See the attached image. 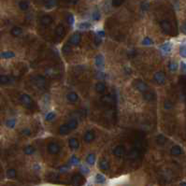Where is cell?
Segmentation results:
<instances>
[{
	"label": "cell",
	"mask_w": 186,
	"mask_h": 186,
	"mask_svg": "<svg viewBox=\"0 0 186 186\" xmlns=\"http://www.w3.org/2000/svg\"><path fill=\"white\" fill-rule=\"evenodd\" d=\"M95 90L97 91L98 93H100V94H103V93H104L105 90H106V84L103 81L97 82L96 85H95Z\"/></svg>",
	"instance_id": "obj_19"
},
{
	"label": "cell",
	"mask_w": 186,
	"mask_h": 186,
	"mask_svg": "<svg viewBox=\"0 0 186 186\" xmlns=\"http://www.w3.org/2000/svg\"><path fill=\"white\" fill-rule=\"evenodd\" d=\"M71 51H72V49H71V46H70V44H66L65 46L63 47V52L64 53H68V52H70Z\"/></svg>",
	"instance_id": "obj_41"
},
{
	"label": "cell",
	"mask_w": 186,
	"mask_h": 186,
	"mask_svg": "<svg viewBox=\"0 0 186 186\" xmlns=\"http://www.w3.org/2000/svg\"><path fill=\"white\" fill-rule=\"evenodd\" d=\"M55 35L61 39L65 37V36H66V29H65V27H64V26H62V24H59V26H56Z\"/></svg>",
	"instance_id": "obj_9"
},
{
	"label": "cell",
	"mask_w": 186,
	"mask_h": 186,
	"mask_svg": "<svg viewBox=\"0 0 186 186\" xmlns=\"http://www.w3.org/2000/svg\"><path fill=\"white\" fill-rule=\"evenodd\" d=\"M53 22V19L52 16L50 15H44L40 18V24H42L43 26H51Z\"/></svg>",
	"instance_id": "obj_8"
},
{
	"label": "cell",
	"mask_w": 186,
	"mask_h": 186,
	"mask_svg": "<svg viewBox=\"0 0 186 186\" xmlns=\"http://www.w3.org/2000/svg\"><path fill=\"white\" fill-rule=\"evenodd\" d=\"M67 169H68V167H67V166H63V167H61L59 169L60 172H65V171H66Z\"/></svg>",
	"instance_id": "obj_51"
},
{
	"label": "cell",
	"mask_w": 186,
	"mask_h": 186,
	"mask_svg": "<svg viewBox=\"0 0 186 186\" xmlns=\"http://www.w3.org/2000/svg\"><path fill=\"white\" fill-rule=\"evenodd\" d=\"M68 144H69V147L72 149V150H77L79 148V141H78V139L77 138H70L69 139V142H68Z\"/></svg>",
	"instance_id": "obj_21"
},
{
	"label": "cell",
	"mask_w": 186,
	"mask_h": 186,
	"mask_svg": "<svg viewBox=\"0 0 186 186\" xmlns=\"http://www.w3.org/2000/svg\"><path fill=\"white\" fill-rule=\"evenodd\" d=\"M137 154H138L137 151H135V150H132V151L130 152V153H129V156L131 157V158H136Z\"/></svg>",
	"instance_id": "obj_49"
},
{
	"label": "cell",
	"mask_w": 186,
	"mask_h": 186,
	"mask_svg": "<svg viewBox=\"0 0 186 186\" xmlns=\"http://www.w3.org/2000/svg\"><path fill=\"white\" fill-rule=\"evenodd\" d=\"M10 81V79L8 75H1L0 76V84H7Z\"/></svg>",
	"instance_id": "obj_30"
},
{
	"label": "cell",
	"mask_w": 186,
	"mask_h": 186,
	"mask_svg": "<svg viewBox=\"0 0 186 186\" xmlns=\"http://www.w3.org/2000/svg\"><path fill=\"white\" fill-rule=\"evenodd\" d=\"M181 30H182V32H183L184 34H186V23L183 24L181 26Z\"/></svg>",
	"instance_id": "obj_53"
},
{
	"label": "cell",
	"mask_w": 186,
	"mask_h": 186,
	"mask_svg": "<svg viewBox=\"0 0 186 186\" xmlns=\"http://www.w3.org/2000/svg\"><path fill=\"white\" fill-rule=\"evenodd\" d=\"M69 163H70L71 165H74V166H76V165H79V164H80V160H79L78 157H76V156H72V157H71V158H70Z\"/></svg>",
	"instance_id": "obj_38"
},
{
	"label": "cell",
	"mask_w": 186,
	"mask_h": 186,
	"mask_svg": "<svg viewBox=\"0 0 186 186\" xmlns=\"http://www.w3.org/2000/svg\"><path fill=\"white\" fill-rule=\"evenodd\" d=\"M157 142H158L159 144H164V143L166 142V138L162 135L158 136V138H157Z\"/></svg>",
	"instance_id": "obj_46"
},
{
	"label": "cell",
	"mask_w": 186,
	"mask_h": 186,
	"mask_svg": "<svg viewBox=\"0 0 186 186\" xmlns=\"http://www.w3.org/2000/svg\"><path fill=\"white\" fill-rule=\"evenodd\" d=\"M54 117H55V112L54 111H51V112L47 113L45 119H46V121H52V120L54 119Z\"/></svg>",
	"instance_id": "obj_36"
},
{
	"label": "cell",
	"mask_w": 186,
	"mask_h": 186,
	"mask_svg": "<svg viewBox=\"0 0 186 186\" xmlns=\"http://www.w3.org/2000/svg\"><path fill=\"white\" fill-rule=\"evenodd\" d=\"M15 124H16V120H14V119L8 120V121H7V123H6V126H8L9 128H14Z\"/></svg>",
	"instance_id": "obj_35"
},
{
	"label": "cell",
	"mask_w": 186,
	"mask_h": 186,
	"mask_svg": "<svg viewBox=\"0 0 186 186\" xmlns=\"http://www.w3.org/2000/svg\"><path fill=\"white\" fill-rule=\"evenodd\" d=\"M101 43V38H99V37H96L95 38V44L96 45H98Z\"/></svg>",
	"instance_id": "obj_52"
},
{
	"label": "cell",
	"mask_w": 186,
	"mask_h": 186,
	"mask_svg": "<svg viewBox=\"0 0 186 186\" xmlns=\"http://www.w3.org/2000/svg\"><path fill=\"white\" fill-rule=\"evenodd\" d=\"M19 99H20L21 103H22V105L24 107H26V109H33L34 102H33V100H32L30 95H28L26 94H23V95H20V98Z\"/></svg>",
	"instance_id": "obj_1"
},
{
	"label": "cell",
	"mask_w": 186,
	"mask_h": 186,
	"mask_svg": "<svg viewBox=\"0 0 186 186\" xmlns=\"http://www.w3.org/2000/svg\"><path fill=\"white\" fill-rule=\"evenodd\" d=\"M67 126H68L69 130H74L76 129L77 126H78V122L76 120H71L68 122V124H66Z\"/></svg>",
	"instance_id": "obj_29"
},
{
	"label": "cell",
	"mask_w": 186,
	"mask_h": 186,
	"mask_svg": "<svg viewBox=\"0 0 186 186\" xmlns=\"http://www.w3.org/2000/svg\"><path fill=\"white\" fill-rule=\"evenodd\" d=\"M149 8H150V4H149V2L144 1V2H142V3H141V9L143 10V11H146V10H148Z\"/></svg>",
	"instance_id": "obj_42"
},
{
	"label": "cell",
	"mask_w": 186,
	"mask_h": 186,
	"mask_svg": "<svg viewBox=\"0 0 186 186\" xmlns=\"http://www.w3.org/2000/svg\"><path fill=\"white\" fill-rule=\"evenodd\" d=\"M95 139V133L93 131H88L85 133L83 137V140L87 143H90Z\"/></svg>",
	"instance_id": "obj_13"
},
{
	"label": "cell",
	"mask_w": 186,
	"mask_h": 186,
	"mask_svg": "<svg viewBox=\"0 0 186 186\" xmlns=\"http://www.w3.org/2000/svg\"><path fill=\"white\" fill-rule=\"evenodd\" d=\"M81 33H79V32H76V33H74L70 37L69 40H68V44L73 45V46H77L81 43Z\"/></svg>",
	"instance_id": "obj_2"
},
{
	"label": "cell",
	"mask_w": 186,
	"mask_h": 186,
	"mask_svg": "<svg viewBox=\"0 0 186 186\" xmlns=\"http://www.w3.org/2000/svg\"><path fill=\"white\" fill-rule=\"evenodd\" d=\"M153 44V41H152V39L151 38H145L144 39L142 40V45L143 46H151Z\"/></svg>",
	"instance_id": "obj_32"
},
{
	"label": "cell",
	"mask_w": 186,
	"mask_h": 186,
	"mask_svg": "<svg viewBox=\"0 0 186 186\" xmlns=\"http://www.w3.org/2000/svg\"><path fill=\"white\" fill-rule=\"evenodd\" d=\"M95 65L96 66L98 67L99 69H103L105 66V59L104 56L101 54H98L97 56L95 57Z\"/></svg>",
	"instance_id": "obj_11"
},
{
	"label": "cell",
	"mask_w": 186,
	"mask_h": 186,
	"mask_svg": "<svg viewBox=\"0 0 186 186\" xmlns=\"http://www.w3.org/2000/svg\"><path fill=\"white\" fill-rule=\"evenodd\" d=\"M32 81H33L34 83L37 85V86L38 87H44V85L46 83V80H45V78L43 76H41V75H38V76H36L34 77L33 79H32Z\"/></svg>",
	"instance_id": "obj_6"
},
{
	"label": "cell",
	"mask_w": 186,
	"mask_h": 186,
	"mask_svg": "<svg viewBox=\"0 0 186 186\" xmlns=\"http://www.w3.org/2000/svg\"><path fill=\"white\" fill-rule=\"evenodd\" d=\"M66 98H67V100H68L69 102L75 103V102H77L79 100V95L76 94V93L70 92V93H68V94L66 95Z\"/></svg>",
	"instance_id": "obj_15"
},
{
	"label": "cell",
	"mask_w": 186,
	"mask_h": 186,
	"mask_svg": "<svg viewBox=\"0 0 186 186\" xmlns=\"http://www.w3.org/2000/svg\"><path fill=\"white\" fill-rule=\"evenodd\" d=\"M47 150H48V152L50 153V154L55 155V154H57V153L60 152L61 148H60V146L57 144V143L52 142V143H50V144L48 145Z\"/></svg>",
	"instance_id": "obj_3"
},
{
	"label": "cell",
	"mask_w": 186,
	"mask_h": 186,
	"mask_svg": "<svg viewBox=\"0 0 186 186\" xmlns=\"http://www.w3.org/2000/svg\"><path fill=\"white\" fill-rule=\"evenodd\" d=\"M68 2L72 5H76L77 3L79 2V0H68Z\"/></svg>",
	"instance_id": "obj_54"
},
{
	"label": "cell",
	"mask_w": 186,
	"mask_h": 186,
	"mask_svg": "<svg viewBox=\"0 0 186 186\" xmlns=\"http://www.w3.org/2000/svg\"><path fill=\"white\" fill-rule=\"evenodd\" d=\"M181 68H182V70L186 72V65H185L184 63H181Z\"/></svg>",
	"instance_id": "obj_55"
},
{
	"label": "cell",
	"mask_w": 186,
	"mask_h": 186,
	"mask_svg": "<svg viewBox=\"0 0 186 186\" xmlns=\"http://www.w3.org/2000/svg\"><path fill=\"white\" fill-rule=\"evenodd\" d=\"M71 181H72V183L75 185V186H81L84 183V178L83 176H82L81 174H76V175H74V176L72 177V180H71Z\"/></svg>",
	"instance_id": "obj_5"
},
{
	"label": "cell",
	"mask_w": 186,
	"mask_h": 186,
	"mask_svg": "<svg viewBox=\"0 0 186 186\" xmlns=\"http://www.w3.org/2000/svg\"><path fill=\"white\" fill-rule=\"evenodd\" d=\"M171 49H172V44H171L170 42H167V43H165L161 46V50H162L165 53L170 52Z\"/></svg>",
	"instance_id": "obj_23"
},
{
	"label": "cell",
	"mask_w": 186,
	"mask_h": 186,
	"mask_svg": "<svg viewBox=\"0 0 186 186\" xmlns=\"http://www.w3.org/2000/svg\"><path fill=\"white\" fill-rule=\"evenodd\" d=\"M172 106H173V104L169 101V100L165 101V109H170L171 108H172Z\"/></svg>",
	"instance_id": "obj_47"
},
{
	"label": "cell",
	"mask_w": 186,
	"mask_h": 186,
	"mask_svg": "<svg viewBox=\"0 0 186 186\" xmlns=\"http://www.w3.org/2000/svg\"><path fill=\"white\" fill-rule=\"evenodd\" d=\"M109 161L108 160H106V159H102L101 161L99 162V169L103 170V171H107V170H109Z\"/></svg>",
	"instance_id": "obj_14"
},
{
	"label": "cell",
	"mask_w": 186,
	"mask_h": 186,
	"mask_svg": "<svg viewBox=\"0 0 186 186\" xmlns=\"http://www.w3.org/2000/svg\"><path fill=\"white\" fill-rule=\"evenodd\" d=\"M69 132V128L67 126V124H62L60 127H59V134L60 135H66L68 134Z\"/></svg>",
	"instance_id": "obj_24"
},
{
	"label": "cell",
	"mask_w": 186,
	"mask_h": 186,
	"mask_svg": "<svg viewBox=\"0 0 186 186\" xmlns=\"http://www.w3.org/2000/svg\"><path fill=\"white\" fill-rule=\"evenodd\" d=\"M57 5V0H45L44 6L47 9H52Z\"/></svg>",
	"instance_id": "obj_16"
},
{
	"label": "cell",
	"mask_w": 186,
	"mask_h": 186,
	"mask_svg": "<svg viewBox=\"0 0 186 186\" xmlns=\"http://www.w3.org/2000/svg\"><path fill=\"white\" fill-rule=\"evenodd\" d=\"M21 133H22L23 136H26V137H29V136H31V130L29 129V128H24Z\"/></svg>",
	"instance_id": "obj_43"
},
{
	"label": "cell",
	"mask_w": 186,
	"mask_h": 186,
	"mask_svg": "<svg viewBox=\"0 0 186 186\" xmlns=\"http://www.w3.org/2000/svg\"><path fill=\"white\" fill-rule=\"evenodd\" d=\"M101 100H102V102L104 103V104H110V103L112 102V98H111V96H110L109 95H104L101 98Z\"/></svg>",
	"instance_id": "obj_31"
},
{
	"label": "cell",
	"mask_w": 186,
	"mask_h": 186,
	"mask_svg": "<svg viewBox=\"0 0 186 186\" xmlns=\"http://www.w3.org/2000/svg\"><path fill=\"white\" fill-rule=\"evenodd\" d=\"M10 34H11L13 37H19L23 34V29L19 26H14L11 28L10 30Z\"/></svg>",
	"instance_id": "obj_17"
},
{
	"label": "cell",
	"mask_w": 186,
	"mask_h": 186,
	"mask_svg": "<svg viewBox=\"0 0 186 186\" xmlns=\"http://www.w3.org/2000/svg\"><path fill=\"white\" fill-rule=\"evenodd\" d=\"M38 1H39V2H41V1H45V0H38Z\"/></svg>",
	"instance_id": "obj_56"
},
{
	"label": "cell",
	"mask_w": 186,
	"mask_h": 186,
	"mask_svg": "<svg viewBox=\"0 0 186 186\" xmlns=\"http://www.w3.org/2000/svg\"><path fill=\"white\" fill-rule=\"evenodd\" d=\"M74 22H75V19H74V16L72 14H69L68 16H67V23H68L70 26H73L74 24Z\"/></svg>",
	"instance_id": "obj_45"
},
{
	"label": "cell",
	"mask_w": 186,
	"mask_h": 186,
	"mask_svg": "<svg viewBox=\"0 0 186 186\" xmlns=\"http://www.w3.org/2000/svg\"><path fill=\"white\" fill-rule=\"evenodd\" d=\"M144 97L146 100H149L150 101V100H152L153 98V95L151 92H146V93H144Z\"/></svg>",
	"instance_id": "obj_44"
},
{
	"label": "cell",
	"mask_w": 186,
	"mask_h": 186,
	"mask_svg": "<svg viewBox=\"0 0 186 186\" xmlns=\"http://www.w3.org/2000/svg\"><path fill=\"white\" fill-rule=\"evenodd\" d=\"M97 37H99V38H104L105 37V32L103 31V30H99V31H97Z\"/></svg>",
	"instance_id": "obj_50"
},
{
	"label": "cell",
	"mask_w": 186,
	"mask_h": 186,
	"mask_svg": "<svg viewBox=\"0 0 186 186\" xmlns=\"http://www.w3.org/2000/svg\"><path fill=\"white\" fill-rule=\"evenodd\" d=\"M161 28L163 29V31L167 34H170L171 30H172V27H171V24L167 20H163L162 22L160 23Z\"/></svg>",
	"instance_id": "obj_7"
},
{
	"label": "cell",
	"mask_w": 186,
	"mask_h": 186,
	"mask_svg": "<svg viewBox=\"0 0 186 186\" xmlns=\"http://www.w3.org/2000/svg\"><path fill=\"white\" fill-rule=\"evenodd\" d=\"M180 54L181 57L186 58V45H182L180 48Z\"/></svg>",
	"instance_id": "obj_37"
},
{
	"label": "cell",
	"mask_w": 186,
	"mask_h": 186,
	"mask_svg": "<svg viewBox=\"0 0 186 186\" xmlns=\"http://www.w3.org/2000/svg\"><path fill=\"white\" fill-rule=\"evenodd\" d=\"M95 181L99 184H103L106 182V178L102 174H96L95 175Z\"/></svg>",
	"instance_id": "obj_25"
},
{
	"label": "cell",
	"mask_w": 186,
	"mask_h": 186,
	"mask_svg": "<svg viewBox=\"0 0 186 186\" xmlns=\"http://www.w3.org/2000/svg\"><path fill=\"white\" fill-rule=\"evenodd\" d=\"M0 57L3 59H9L15 57V53L11 51H7V52H2L0 53Z\"/></svg>",
	"instance_id": "obj_18"
},
{
	"label": "cell",
	"mask_w": 186,
	"mask_h": 186,
	"mask_svg": "<svg viewBox=\"0 0 186 186\" xmlns=\"http://www.w3.org/2000/svg\"><path fill=\"white\" fill-rule=\"evenodd\" d=\"M124 2V0H112V6L115 7V8H118L121 5H123V3Z\"/></svg>",
	"instance_id": "obj_39"
},
{
	"label": "cell",
	"mask_w": 186,
	"mask_h": 186,
	"mask_svg": "<svg viewBox=\"0 0 186 186\" xmlns=\"http://www.w3.org/2000/svg\"><path fill=\"white\" fill-rule=\"evenodd\" d=\"M81 172L83 173V174H88V173H89V171H90V170H89V169H88L87 167H85V166H81Z\"/></svg>",
	"instance_id": "obj_48"
},
{
	"label": "cell",
	"mask_w": 186,
	"mask_h": 186,
	"mask_svg": "<svg viewBox=\"0 0 186 186\" xmlns=\"http://www.w3.org/2000/svg\"><path fill=\"white\" fill-rule=\"evenodd\" d=\"M24 152L26 153V155H31L35 152V148L33 147V146H30V145L26 146V147L24 149Z\"/></svg>",
	"instance_id": "obj_28"
},
{
	"label": "cell",
	"mask_w": 186,
	"mask_h": 186,
	"mask_svg": "<svg viewBox=\"0 0 186 186\" xmlns=\"http://www.w3.org/2000/svg\"><path fill=\"white\" fill-rule=\"evenodd\" d=\"M19 8L21 10H23V11H26V10L29 9V3L26 0H22V1L19 2Z\"/></svg>",
	"instance_id": "obj_22"
},
{
	"label": "cell",
	"mask_w": 186,
	"mask_h": 186,
	"mask_svg": "<svg viewBox=\"0 0 186 186\" xmlns=\"http://www.w3.org/2000/svg\"><path fill=\"white\" fill-rule=\"evenodd\" d=\"M86 161L90 166H94L95 163V156L94 153H90V154H88Z\"/></svg>",
	"instance_id": "obj_27"
},
{
	"label": "cell",
	"mask_w": 186,
	"mask_h": 186,
	"mask_svg": "<svg viewBox=\"0 0 186 186\" xmlns=\"http://www.w3.org/2000/svg\"><path fill=\"white\" fill-rule=\"evenodd\" d=\"M169 68L170 69V71H176V70L178 69V65H177V63H175V62L169 63Z\"/></svg>",
	"instance_id": "obj_40"
},
{
	"label": "cell",
	"mask_w": 186,
	"mask_h": 186,
	"mask_svg": "<svg viewBox=\"0 0 186 186\" xmlns=\"http://www.w3.org/2000/svg\"><path fill=\"white\" fill-rule=\"evenodd\" d=\"M17 176V171L14 169H9L7 170V177L9 179H14Z\"/></svg>",
	"instance_id": "obj_26"
},
{
	"label": "cell",
	"mask_w": 186,
	"mask_h": 186,
	"mask_svg": "<svg viewBox=\"0 0 186 186\" xmlns=\"http://www.w3.org/2000/svg\"><path fill=\"white\" fill-rule=\"evenodd\" d=\"M92 18L94 21H99L100 18H101V15H100V12L98 11L97 9H95L94 12L92 14Z\"/></svg>",
	"instance_id": "obj_34"
},
{
	"label": "cell",
	"mask_w": 186,
	"mask_h": 186,
	"mask_svg": "<svg viewBox=\"0 0 186 186\" xmlns=\"http://www.w3.org/2000/svg\"><path fill=\"white\" fill-rule=\"evenodd\" d=\"M154 81L157 84L163 85L166 82V75L162 71H159V72H156L154 74Z\"/></svg>",
	"instance_id": "obj_4"
},
{
	"label": "cell",
	"mask_w": 186,
	"mask_h": 186,
	"mask_svg": "<svg viewBox=\"0 0 186 186\" xmlns=\"http://www.w3.org/2000/svg\"><path fill=\"white\" fill-rule=\"evenodd\" d=\"M135 87L141 93H146L148 91V86L146 85L144 81H138L137 82H136Z\"/></svg>",
	"instance_id": "obj_10"
},
{
	"label": "cell",
	"mask_w": 186,
	"mask_h": 186,
	"mask_svg": "<svg viewBox=\"0 0 186 186\" xmlns=\"http://www.w3.org/2000/svg\"><path fill=\"white\" fill-rule=\"evenodd\" d=\"M182 153V149L180 147V146H173L172 148H171V154L172 155H181Z\"/></svg>",
	"instance_id": "obj_20"
},
{
	"label": "cell",
	"mask_w": 186,
	"mask_h": 186,
	"mask_svg": "<svg viewBox=\"0 0 186 186\" xmlns=\"http://www.w3.org/2000/svg\"><path fill=\"white\" fill-rule=\"evenodd\" d=\"M124 153H126V149H124V146H122V145L116 146V147L114 148V150H113V154L118 156V157L123 156Z\"/></svg>",
	"instance_id": "obj_12"
},
{
	"label": "cell",
	"mask_w": 186,
	"mask_h": 186,
	"mask_svg": "<svg viewBox=\"0 0 186 186\" xmlns=\"http://www.w3.org/2000/svg\"><path fill=\"white\" fill-rule=\"evenodd\" d=\"M90 27H91V24L88 22H83L79 24V28L80 29H89Z\"/></svg>",
	"instance_id": "obj_33"
}]
</instances>
